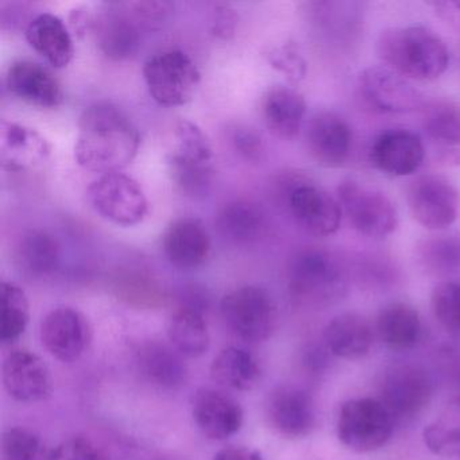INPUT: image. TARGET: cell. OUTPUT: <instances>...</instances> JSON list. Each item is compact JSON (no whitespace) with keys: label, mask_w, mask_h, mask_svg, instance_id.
<instances>
[{"label":"cell","mask_w":460,"mask_h":460,"mask_svg":"<svg viewBox=\"0 0 460 460\" xmlns=\"http://www.w3.org/2000/svg\"><path fill=\"white\" fill-rule=\"evenodd\" d=\"M209 298L206 290L199 287L185 288L180 297V306L181 308L193 309V311L204 314L208 306Z\"/></svg>","instance_id":"f6af8a7d"},{"label":"cell","mask_w":460,"mask_h":460,"mask_svg":"<svg viewBox=\"0 0 460 460\" xmlns=\"http://www.w3.org/2000/svg\"><path fill=\"white\" fill-rule=\"evenodd\" d=\"M266 417L279 435L289 438H305L316 427V406L306 390L284 385L269 393Z\"/></svg>","instance_id":"9a60e30c"},{"label":"cell","mask_w":460,"mask_h":460,"mask_svg":"<svg viewBox=\"0 0 460 460\" xmlns=\"http://www.w3.org/2000/svg\"><path fill=\"white\" fill-rule=\"evenodd\" d=\"M432 394V378L422 366L395 363L385 371L379 401L393 417L411 419L429 405Z\"/></svg>","instance_id":"7c38bea8"},{"label":"cell","mask_w":460,"mask_h":460,"mask_svg":"<svg viewBox=\"0 0 460 460\" xmlns=\"http://www.w3.org/2000/svg\"><path fill=\"white\" fill-rule=\"evenodd\" d=\"M424 158L421 138L405 128L385 131L371 147V163L390 177L411 176L419 171Z\"/></svg>","instance_id":"ffe728a7"},{"label":"cell","mask_w":460,"mask_h":460,"mask_svg":"<svg viewBox=\"0 0 460 460\" xmlns=\"http://www.w3.org/2000/svg\"><path fill=\"white\" fill-rule=\"evenodd\" d=\"M125 6L144 28H155L160 25L173 10V4L169 2H131Z\"/></svg>","instance_id":"60d3db41"},{"label":"cell","mask_w":460,"mask_h":460,"mask_svg":"<svg viewBox=\"0 0 460 460\" xmlns=\"http://www.w3.org/2000/svg\"><path fill=\"white\" fill-rule=\"evenodd\" d=\"M6 85L13 96L39 109L55 110L64 101L60 82L49 69L34 61L13 63L7 71Z\"/></svg>","instance_id":"44dd1931"},{"label":"cell","mask_w":460,"mask_h":460,"mask_svg":"<svg viewBox=\"0 0 460 460\" xmlns=\"http://www.w3.org/2000/svg\"><path fill=\"white\" fill-rule=\"evenodd\" d=\"M49 460H107L106 454L88 438H71L50 452Z\"/></svg>","instance_id":"ab89813d"},{"label":"cell","mask_w":460,"mask_h":460,"mask_svg":"<svg viewBox=\"0 0 460 460\" xmlns=\"http://www.w3.org/2000/svg\"><path fill=\"white\" fill-rule=\"evenodd\" d=\"M217 231L230 243L247 246L262 238L266 219L262 209L249 200H233L217 212Z\"/></svg>","instance_id":"f546056e"},{"label":"cell","mask_w":460,"mask_h":460,"mask_svg":"<svg viewBox=\"0 0 460 460\" xmlns=\"http://www.w3.org/2000/svg\"><path fill=\"white\" fill-rule=\"evenodd\" d=\"M269 64L289 82L300 83L308 74V63L295 44H282L266 52Z\"/></svg>","instance_id":"f35d334b"},{"label":"cell","mask_w":460,"mask_h":460,"mask_svg":"<svg viewBox=\"0 0 460 460\" xmlns=\"http://www.w3.org/2000/svg\"><path fill=\"white\" fill-rule=\"evenodd\" d=\"M376 50L387 68L419 82L438 79L449 66L446 42L425 26L385 29L379 34Z\"/></svg>","instance_id":"7a4b0ae2"},{"label":"cell","mask_w":460,"mask_h":460,"mask_svg":"<svg viewBox=\"0 0 460 460\" xmlns=\"http://www.w3.org/2000/svg\"><path fill=\"white\" fill-rule=\"evenodd\" d=\"M239 25L236 10L228 4H215L211 18V33L222 41L234 39Z\"/></svg>","instance_id":"7bdbcfd3"},{"label":"cell","mask_w":460,"mask_h":460,"mask_svg":"<svg viewBox=\"0 0 460 460\" xmlns=\"http://www.w3.org/2000/svg\"><path fill=\"white\" fill-rule=\"evenodd\" d=\"M0 341L12 344L21 338L31 319V304L25 290L14 282H2L0 287Z\"/></svg>","instance_id":"d590c367"},{"label":"cell","mask_w":460,"mask_h":460,"mask_svg":"<svg viewBox=\"0 0 460 460\" xmlns=\"http://www.w3.org/2000/svg\"><path fill=\"white\" fill-rule=\"evenodd\" d=\"M87 199L93 211L111 225L133 227L144 222L149 214L146 193L128 174H102L91 182Z\"/></svg>","instance_id":"52a82bcc"},{"label":"cell","mask_w":460,"mask_h":460,"mask_svg":"<svg viewBox=\"0 0 460 460\" xmlns=\"http://www.w3.org/2000/svg\"><path fill=\"white\" fill-rule=\"evenodd\" d=\"M192 416L206 438L222 441L241 430L243 409L222 390L201 387L192 398Z\"/></svg>","instance_id":"ac0fdd59"},{"label":"cell","mask_w":460,"mask_h":460,"mask_svg":"<svg viewBox=\"0 0 460 460\" xmlns=\"http://www.w3.org/2000/svg\"><path fill=\"white\" fill-rule=\"evenodd\" d=\"M42 346L52 357L64 363L76 362L93 341L87 317L71 306L52 309L40 327Z\"/></svg>","instance_id":"4fadbf2b"},{"label":"cell","mask_w":460,"mask_h":460,"mask_svg":"<svg viewBox=\"0 0 460 460\" xmlns=\"http://www.w3.org/2000/svg\"><path fill=\"white\" fill-rule=\"evenodd\" d=\"M429 6H432L436 14L443 18L447 23L460 29V2H433Z\"/></svg>","instance_id":"bcb514c9"},{"label":"cell","mask_w":460,"mask_h":460,"mask_svg":"<svg viewBox=\"0 0 460 460\" xmlns=\"http://www.w3.org/2000/svg\"><path fill=\"white\" fill-rule=\"evenodd\" d=\"M52 155V145L34 128L20 123H0V163L9 172L33 171Z\"/></svg>","instance_id":"d6986e66"},{"label":"cell","mask_w":460,"mask_h":460,"mask_svg":"<svg viewBox=\"0 0 460 460\" xmlns=\"http://www.w3.org/2000/svg\"><path fill=\"white\" fill-rule=\"evenodd\" d=\"M93 31L102 52L111 60L131 58L141 44V25L128 7L104 12L93 23Z\"/></svg>","instance_id":"484cf974"},{"label":"cell","mask_w":460,"mask_h":460,"mask_svg":"<svg viewBox=\"0 0 460 460\" xmlns=\"http://www.w3.org/2000/svg\"><path fill=\"white\" fill-rule=\"evenodd\" d=\"M141 134L123 110L110 102L91 104L79 118L74 157L93 173H117L133 163Z\"/></svg>","instance_id":"6da1fadb"},{"label":"cell","mask_w":460,"mask_h":460,"mask_svg":"<svg viewBox=\"0 0 460 460\" xmlns=\"http://www.w3.org/2000/svg\"><path fill=\"white\" fill-rule=\"evenodd\" d=\"M231 144L241 157L247 161L261 160L263 155V141L260 134L246 126H236L231 131Z\"/></svg>","instance_id":"b9f144b4"},{"label":"cell","mask_w":460,"mask_h":460,"mask_svg":"<svg viewBox=\"0 0 460 460\" xmlns=\"http://www.w3.org/2000/svg\"><path fill=\"white\" fill-rule=\"evenodd\" d=\"M50 452L41 436L28 428H12L2 438L4 460H49Z\"/></svg>","instance_id":"8d00e7d4"},{"label":"cell","mask_w":460,"mask_h":460,"mask_svg":"<svg viewBox=\"0 0 460 460\" xmlns=\"http://www.w3.org/2000/svg\"><path fill=\"white\" fill-rule=\"evenodd\" d=\"M4 389L20 402L33 403L50 397L53 390L49 367L29 349H14L4 362Z\"/></svg>","instance_id":"e0dca14e"},{"label":"cell","mask_w":460,"mask_h":460,"mask_svg":"<svg viewBox=\"0 0 460 460\" xmlns=\"http://www.w3.org/2000/svg\"><path fill=\"white\" fill-rule=\"evenodd\" d=\"M393 416L376 398L349 400L341 405L336 422L341 443L358 454L386 446L393 435Z\"/></svg>","instance_id":"9c48e42d"},{"label":"cell","mask_w":460,"mask_h":460,"mask_svg":"<svg viewBox=\"0 0 460 460\" xmlns=\"http://www.w3.org/2000/svg\"><path fill=\"white\" fill-rule=\"evenodd\" d=\"M436 320L449 333L460 336V282H440L430 296Z\"/></svg>","instance_id":"74e56055"},{"label":"cell","mask_w":460,"mask_h":460,"mask_svg":"<svg viewBox=\"0 0 460 460\" xmlns=\"http://www.w3.org/2000/svg\"><path fill=\"white\" fill-rule=\"evenodd\" d=\"M406 201L413 219L427 230H446L459 215V190L440 174H422L409 182Z\"/></svg>","instance_id":"30bf717a"},{"label":"cell","mask_w":460,"mask_h":460,"mask_svg":"<svg viewBox=\"0 0 460 460\" xmlns=\"http://www.w3.org/2000/svg\"><path fill=\"white\" fill-rule=\"evenodd\" d=\"M373 330L362 314L354 312L333 317L324 331L327 351L341 359H359L373 347Z\"/></svg>","instance_id":"4316f807"},{"label":"cell","mask_w":460,"mask_h":460,"mask_svg":"<svg viewBox=\"0 0 460 460\" xmlns=\"http://www.w3.org/2000/svg\"><path fill=\"white\" fill-rule=\"evenodd\" d=\"M168 336L172 346L182 357H201L208 351L211 343L204 314L181 306L174 311L169 320Z\"/></svg>","instance_id":"d6a6232c"},{"label":"cell","mask_w":460,"mask_h":460,"mask_svg":"<svg viewBox=\"0 0 460 460\" xmlns=\"http://www.w3.org/2000/svg\"><path fill=\"white\" fill-rule=\"evenodd\" d=\"M422 440L432 454L460 460V397L452 398L440 416L424 428Z\"/></svg>","instance_id":"836d02e7"},{"label":"cell","mask_w":460,"mask_h":460,"mask_svg":"<svg viewBox=\"0 0 460 460\" xmlns=\"http://www.w3.org/2000/svg\"><path fill=\"white\" fill-rule=\"evenodd\" d=\"M261 366L257 358L244 349L227 347L222 349L211 365V376L220 386L249 392L261 379Z\"/></svg>","instance_id":"1f68e13d"},{"label":"cell","mask_w":460,"mask_h":460,"mask_svg":"<svg viewBox=\"0 0 460 460\" xmlns=\"http://www.w3.org/2000/svg\"><path fill=\"white\" fill-rule=\"evenodd\" d=\"M288 284L301 303L330 304L346 290L343 268L332 252L308 247L296 252L288 269Z\"/></svg>","instance_id":"277c9868"},{"label":"cell","mask_w":460,"mask_h":460,"mask_svg":"<svg viewBox=\"0 0 460 460\" xmlns=\"http://www.w3.org/2000/svg\"><path fill=\"white\" fill-rule=\"evenodd\" d=\"M166 165L177 190L188 198L208 195L214 182V149L196 123L180 119L172 128Z\"/></svg>","instance_id":"3957f363"},{"label":"cell","mask_w":460,"mask_h":460,"mask_svg":"<svg viewBox=\"0 0 460 460\" xmlns=\"http://www.w3.org/2000/svg\"><path fill=\"white\" fill-rule=\"evenodd\" d=\"M214 460H263L262 455L255 449L246 447H227L220 449L214 456Z\"/></svg>","instance_id":"7dc6e473"},{"label":"cell","mask_w":460,"mask_h":460,"mask_svg":"<svg viewBox=\"0 0 460 460\" xmlns=\"http://www.w3.org/2000/svg\"><path fill=\"white\" fill-rule=\"evenodd\" d=\"M142 75L153 101L168 109L190 103L201 82L195 61L176 49L147 58Z\"/></svg>","instance_id":"5b68a950"},{"label":"cell","mask_w":460,"mask_h":460,"mask_svg":"<svg viewBox=\"0 0 460 460\" xmlns=\"http://www.w3.org/2000/svg\"><path fill=\"white\" fill-rule=\"evenodd\" d=\"M306 114V102L297 90L276 85L263 95L262 117L268 130L279 139L296 138Z\"/></svg>","instance_id":"d4e9b609"},{"label":"cell","mask_w":460,"mask_h":460,"mask_svg":"<svg viewBox=\"0 0 460 460\" xmlns=\"http://www.w3.org/2000/svg\"><path fill=\"white\" fill-rule=\"evenodd\" d=\"M220 314L234 335L249 343L268 341L276 330L277 306L268 290L244 285L220 301Z\"/></svg>","instance_id":"ba28073f"},{"label":"cell","mask_w":460,"mask_h":460,"mask_svg":"<svg viewBox=\"0 0 460 460\" xmlns=\"http://www.w3.org/2000/svg\"><path fill=\"white\" fill-rule=\"evenodd\" d=\"M26 41L50 66L64 69L75 58L72 31L61 18L50 13H42L29 22L25 31Z\"/></svg>","instance_id":"603a6c76"},{"label":"cell","mask_w":460,"mask_h":460,"mask_svg":"<svg viewBox=\"0 0 460 460\" xmlns=\"http://www.w3.org/2000/svg\"><path fill=\"white\" fill-rule=\"evenodd\" d=\"M288 207L301 228L311 235H333L341 227V211L338 199L312 182H296L288 192Z\"/></svg>","instance_id":"5bb4252c"},{"label":"cell","mask_w":460,"mask_h":460,"mask_svg":"<svg viewBox=\"0 0 460 460\" xmlns=\"http://www.w3.org/2000/svg\"><path fill=\"white\" fill-rule=\"evenodd\" d=\"M174 347L161 341H146L137 351V365L142 376L155 386L174 390L187 382L188 368Z\"/></svg>","instance_id":"83f0119b"},{"label":"cell","mask_w":460,"mask_h":460,"mask_svg":"<svg viewBox=\"0 0 460 460\" xmlns=\"http://www.w3.org/2000/svg\"><path fill=\"white\" fill-rule=\"evenodd\" d=\"M305 144L309 155L317 165L341 168L351 155L352 130L341 115L322 111L309 120Z\"/></svg>","instance_id":"2e32d148"},{"label":"cell","mask_w":460,"mask_h":460,"mask_svg":"<svg viewBox=\"0 0 460 460\" xmlns=\"http://www.w3.org/2000/svg\"><path fill=\"white\" fill-rule=\"evenodd\" d=\"M15 262L26 276L44 279L52 276L61 262L58 239L44 230H29L15 244Z\"/></svg>","instance_id":"f1b7e54d"},{"label":"cell","mask_w":460,"mask_h":460,"mask_svg":"<svg viewBox=\"0 0 460 460\" xmlns=\"http://www.w3.org/2000/svg\"><path fill=\"white\" fill-rule=\"evenodd\" d=\"M338 200L354 230L368 238H386L397 230L398 211L392 199L357 179L339 184Z\"/></svg>","instance_id":"8992f818"},{"label":"cell","mask_w":460,"mask_h":460,"mask_svg":"<svg viewBox=\"0 0 460 460\" xmlns=\"http://www.w3.org/2000/svg\"><path fill=\"white\" fill-rule=\"evenodd\" d=\"M379 339L393 351H406L419 343L421 319L416 308L406 303H392L379 312L376 319Z\"/></svg>","instance_id":"4dcf8cb0"},{"label":"cell","mask_w":460,"mask_h":460,"mask_svg":"<svg viewBox=\"0 0 460 460\" xmlns=\"http://www.w3.org/2000/svg\"><path fill=\"white\" fill-rule=\"evenodd\" d=\"M416 258L430 274L460 270V234H440L422 239L417 243Z\"/></svg>","instance_id":"e575fe53"},{"label":"cell","mask_w":460,"mask_h":460,"mask_svg":"<svg viewBox=\"0 0 460 460\" xmlns=\"http://www.w3.org/2000/svg\"><path fill=\"white\" fill-rule=\"evenodd\" d=\"M163 252L179 270L200 268L211 252V238L203 223L195 217L174 220L163 235Z\"/></svg>","instance_id":"7402d4cb"},{"label":"cell","mask_w":460,"mask_h":460,"mask_svg":"<svg viewBox=\"0 0 460 460\" xmlns=\"http://www.w3.org/2000/svg\"><path fill=\"white\" fill-rule=\"evenodd\" d=\"M358 91L363 103L379 114L422 111L424 95L406 77L387 66H370L360 72Z\"/></svg>","instance_id":"8fae6325"},{"label":"cell","mask_w":460,"mask_h":460,"mask_svg":"<svg viewBox=\"0 0 460 460\" xmlns=\"http://www.w3.org/2000/svg\"><path fill=\"white\" fill-rule=\"evenodd\" d=\"M69 28L77 39H83L88 31L93 29L95 21L91 17L90 10L84 6H77L69 13Z\"/></svg>","instance_id":"ee69618b"},{"label":"cell","mask_w":460,"mask_h":460,"mask_svg":"<svg viewBox=\"0 0 460 460\" xmlns=\"http://www.w3.org/2000/svg\"><path fill=\"white\" fill-rule=\"evenodd\" d=\"M422 128L435 145L438 160L460 165V106L451 101H435L422 110Z\"/></svg>","instance_id":"cb8c5ba5"}]
</instances>
